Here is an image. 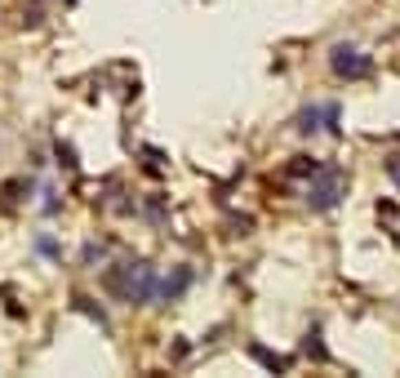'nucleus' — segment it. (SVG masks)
I'll return each mask as SVG.
<instances>
[{
	"mask_svg": "<svg viewBox=\"0 0 400 378\" xmlns=\"http://www.w3.org/2000/svg\"><path fill=\"white\" fill-rule=\"evenodd\" d=\"M156 280H160V271L151 267L147 258H125V263L102 267V289H107L116 302H129V307L156 302Z\"/></svg>",
	"mask_w": 400,
	"mask_h": 378,
	"instance_id": "1",
	"label": "nucleus"
},
{
	"mask_svg": "<svg viewBox=\"0 0 400 378\" xmlns=\"http://www.w3.org/2000/svg\"><path fill=\"white\" fill-rule=\"evenodd\" d=\"M342 196H347V174H342L338 165H320L316 174L307 178V192H302V201H307L311 214H329L342 205Z\"/></svg>",
	"mask_w": 400,
	"mask_h": 378,
	"instance_id": "2",
	"label": "nucleus"
},
{
	"mask_svg": "<svg viewBox=\"0 0 400 378\" xmlns=\"http://www.w3.org/2000/svg\"><path fill=\"white\" fill-rule=\"evenodd\" d=\"M293 129L302 138H316V134H342V107L338 102H307V107L293 116Z\"/></svg>",
	"mask_w": 400,
	"mask_h": 378,
	"instance_id": "3",
	"label": "nucleus"
},
{
	"mask_svg": "<svg viewBox=\"0 0 400 378\" xmlns=\"http://www.w3.org/2000/svg\"><path fill=\"white\" fill-rule=\"evenodd\" d=\"M329 67L338 80H365L369 71H374V58H369L365 49H356V45H333L329 49Z\"/></svg>",
	"mask_w": 400,
	"mask_h": 378,
	"instance_id": "4",
	"label": "nucleus"
},
{
	"mask_svg": "<svg viewBox=\"0 0 400 378\" xmlns=\"http://www.w3.org/2000/svg\"><path fill=\"white\" fill-rule=\"evenodd\" d=\"M192 280H196V267H187V263H178V267H169L165 276L156 280V302L160 307H169V302H178L192 289Z\"/></svg>",
	"mask_w": 400,
	"mask_h": 378,
	"instance_id": "5",
	"label": "nucleus"
},
{
	"mask_svg": "<svg viewBox=\"0 0 400 378\" xmlns=\"http://www.w3.org/2000/svg\"><path fill=\"white\" fill-rule=\"evenodd\" d=\"M36 196H41V201H36V205H41V214H45V219H54V214L63 210V196H58V183H49V178H45L41 187H36Z\"/></svg>",
	"mask_w": 400,
	"mask_h": 378,
	"instance_id": "6",
	"label": "nucleus"
},
{
	"mask_svg": "<svg viewBox=\"0 0 400 378\" xmlns=\"http://www.w3.org/2000/svg\"><path fill=\"white\" fill-rule=\"evenodd\" d=\"M32 245H36V254H41V258H49V263L63 258V245H58V236H54V232H36Z\"/></svg>",
	"mask_w": 400,
	"mask_h": 378,
	"instance_id": "7",
	"label": "nucleus"
},
{
	"mask_svg": "<svg viewBox=\"0 0 400 378\" xmlns=\"http://www.w3.org/2000/svg\"><path fill=\"white\" fill-rule=\"evenodd\" d=\"M71 307L80 311V316H89V320H98V329H111V320H107V311L98 307L93 298H71Z\"/></svg>",
	"mask_w": 400,
	"mask_h": 378,
	"instance_id": "8",
	"label": "nucleus"
},
{
	"mask_svg": "<svg viewBox=\"0 0 400 378\" xmlns=\"http://www.w3.org/2000/svg\"><path fill=\"white\" fill-rule=\"evenodd\" d=\"M302 352L316 356V361H329V352H325V343H320V329H316V325H311V329H307V338H302Z\"/></svg>",
	"mask_w": 400,
	"mask_h": 378,
	"instance_id": "9",
	"label": "nucleus"
},
{
	"mask_svg": "<svg viewBox=\"0 0 400 378\" xmlns=\"http://www.w3.org/2000/svg\"><path fill=\"white\" fill-rule=\"evenodd\" d=\"M249 356H258V361L267 365V370H289V361H285V356L267 352V347H258V343H249Z\"/></svg>",
	"mask_w": 400,
	"mask_h": 378,
	"instance_id": "10",
	"label": "nucleus"
},
{
	"mask_svg": "<svg viewBox=\"0 0 400 378\" xmlns=\"http://www.w3.org/2000/svg\"><path fill=\"white\" fill-rule=\"evenodd\" d=\"M93 263H107V245L89 241V245L80 249V267H93Z\"/></svg>",
	"mask_w": 400,
	"mask_h": 378,
	"instance_id": "11",
	"label": "nucleus"
},
{
	"mask_svg": "<svg viewBox=\"0 0 400 378\" xmlns=\"http://www.w3.org/2000/svg\"><path fill=\"white\" fill-rule=\"evenodd\" d=\"M316 169H320V160H316V156H293L289 174H293V178H311V174H316Z\"/></svg>",
	"mask_w": 400,
	"mask_h": 378,
	"instance_id": "12",
	"label": "nucleus"
},
{
	"mask_svg": "<svg viewBox=\"0 0 400 378\" xmlns=\"http://www.w3.org/2000/svg\"><path fill=\"white\" fill-rule=\"evenodd\" d=\"M142 214H147V223H165V196H147V210H142Z\"/></svg>",
	"mask_w": 400,
	"mask_h": 378,
	"instance_id": "13",
	"label": "nucleus"
},
{
	"mask_svg": "<svg viewBox=\"0 0 400 378\" xmlns=\"http://www.w3.org/2000/svg\"><path fill=\"white\" fill-rule=\"evenodd\" d=\"M54 156H58L63 169H76V151H71V143H58V147H54Z\"/></svg>",
	"mask_w": 400,
	"mask_h": 378,
	"instance_id": "14",
	"label": "nucleus"
},
{
	"mask_svg": "<svg viewBox=\"0 0 400 378\" xmlns=\"http://www.w3.org/2000/svg\"><path fill=\"white\" fill-rule=\"evenodd\" d=\"M23 23H27V27H41V23H45V18H41V5H32V9H27V14H23Z\"/></svg>",
	"mask_w": 400,
	"mask_h": 378,
	"instance_id": "15",
	"label": "nucleus"
},
{
	"mask_svg": "<svg viewBox=\"0 0 400 378\" xmlns=\"http://www.w3.org/2000/svg\"><path fill=\"white\" fill-rule=\"evenodd\" d=\"M387 174H392V183L400 187V156H392V160H387Z\"/></svg>",
	"mask_w": 400,
	"mask_h": 378,
	"instance_id": "16",
	"label": "nucleus"
}]
</instances>
